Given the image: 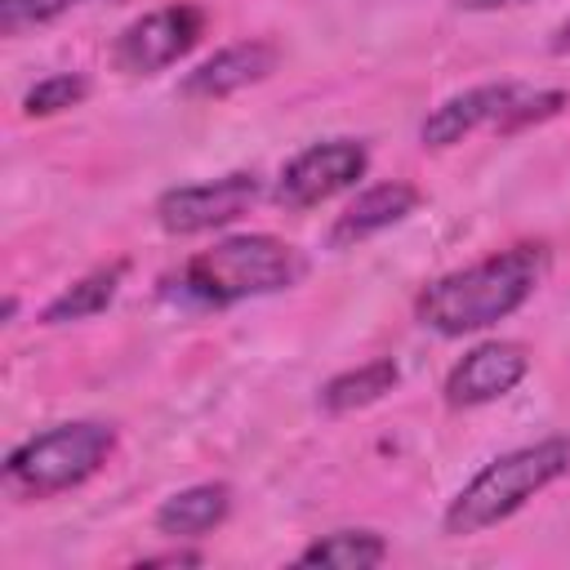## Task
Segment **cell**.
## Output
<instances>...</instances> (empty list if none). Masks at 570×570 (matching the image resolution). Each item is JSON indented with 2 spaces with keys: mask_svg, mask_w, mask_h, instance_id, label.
<instances>
[{
  "mask_svg": "<svg viewBox=\"0 0 570 570\" xmlns=\"http://www.w3.org/2000/svg\"><path fill=\"white\" fill-rule=\"evenodd\" d=\"M116 450V428L98 419L58 423L49 432L27 436L4 454V490L22 503H40L53 494H67L102 472V463Z\"/></svg>",
  "mask_w": 570,
  "mask_h": 570,
  "instance_id": "277c9868",
  "label": "cell"
},
{
  "mask_svg": "<svg viewBox=\"0 0 570 570\" xmlns=\"http://www.w3.org/2000/svg\"><path fill=\"white\" fill-rule=\"evenodd\" d=\"M125 276H129V258H111V263L85 272L80 281H71L40 307V325H71V321H89V316L107 312L116 303Z\"/></svg>",
  "mask_w": 570,
  "mask_h": 570,
  "instance_id": "4fadbf2b",
  "label": "cell"
},
{
  "mask_svg": "<svg viewBox=\"0 0 570 570\" xmlns=\"http://www.w3.org/2000/svg\"><path fill=\"white\" fill-rule=\"evenodd\" d=\"M80 0H0V36L18 40L22 31H36V27L62 18Z\"/></svg>",
  "mask_w": 570,
  "mask_h": 570,
  "instance_id": "e0dca14e",
  "label": "cell"
},
{
  "mask_svg": "<svg viewBox=\"0 0 570 570\" xmlns=\"http://www.w3.org/2000/svg\"><path fill=\"white\" fill-rule=\"evenodd\" d=\"M370 169V151L361 138H325L289 156L276 174V205L281 209H316L338 191L356 187Z\"/></svg>",
  "mask_w": 570,
  "mask_h": 570,
  "instance_id": "ba28073f",
  "label": "cell"
},
{
  "mask_svg": "<svg viewBox=\"0 0 570 570\" xmlns=\"http://www.w3.org/2000/svg\"><path fill=\"white\" fill-rule=\"evenodd\" d=\"M227 517H232V485L227 481H200V485H187V490H174L169 499H160L151 525L165 539L191 543V539L214 534Z\"/></svg>",
  "mask_w": 570,
  "mask_h": 570,
  "instance_id": "7c38bea8",
  "label": "cell"
},
{
  "mask_svg": "<svg viewBox=\"0 0 570 570\" xmlns=\"http://www.w3.org/2000/svg\"><path fill=\"white\" fill-rule=\"evenodd\" d=\"M419 200H423V191L405 178H387V183L356 191L343 205V214H334V223H330V249H352V245L396 227L401 218H410L419 209Z\"/></svg>",
  "mask_w": 570,
  "mask_h": 570,
  "instance_id": "8fae6325",
  "label": "cell"
},
{
  "mask_svg": "<svg viewBox=\"0 0 570 570\" xmlns=\"http://www.w3.org/2000/svg\"><path fill=\"white\" fill-rule=\"evenodd\" d=\"M263 196V178L254 169H236L205 183H183L156 196L151 214L165 236H205L236 218H245Z\"/></svg>",
  "mask_w": 570,
  "mask_h": 570,
  "instance_id": "8992f818",
  "label": "cell"
},
{
  "mask_svg": "<svg viewBox=\"0 0 570 570\" xmlns=\"http://www.w3.org/2000/svg\"><path fill=\"white\" fill-rule=\"evenodd\" d=\"M138 566H200V552L174 548V552H156V557H142Z\"/></svg>",
  "mask_w": 570,
  "mask_h": 570,
  "instance_id": "ac0fdd59",
  "label": "cell"
},
{
  "mask_svg": "<svg viewBox=\"0 0 570 570\" xmlns=\"http://www.w3.org/2000/svg\"><path fill=\"white\" fill-rule=\"evenodd\" d=\"M205 27H209V13H205L200 4H191V0H183V4H160V9H151V13H142V18H134V22L116 36V45H111V67H116L120 76H156V71L174 67L178 58H187V53L200 45Z\"/></svg>",
  "mask_w": 570,
  "mask_h": 570,
  "instance_id": "52a82bcc",
  "label": "cell"
},
{
  "mask_svg": "<svg viewBox=\"0 0 570 570\" xmlns=\"http://www.w3.org/2000/svg\"><path fill=\"white\" fill-rule=\"evenodd\" d=\"M396 383H401V365L392 356H374V361H365L356 370H343V374L325 379L321 392H316V405L325 414H356V410L383 401Z\"/></svg>",
  "mask_w": 570,
  "mask_h": 570,
  "instance_id": "5bb4252c",
  "label": "cell"
},
{
  "mask_svg": "<svg viewBox=\"0 0 570 570\" xmlns=\"http://www.w3.org/2000/svg\"><path fill=\"white\" fill-rule=\"evenodd\" d=\"M85 98H89V80H85L80 71H58V76L36 80V85L22 94V116H31V120L62 116V111L80 107Z\"/></svg>",
  "mask_w": 570,
  "mask_h": 570,
  "instance_id": "2e32d148",
  "label": "cell"
},
{
  "mask_svg": "<svg viewBox=\"0 0 570 570\" xmlns=\"http://www.w3.org/2000/svg\"><path fill=\"white\" fill-rule=\"evenodd\" d=\"M294 561L330 566V570H374L387 561V539L379 530H330V534L312 539Z\"/></svg>",
  "mask_w": 570,
  "mask_h": 570,
  "instance_id": "9a60e30c",
  "label": "cell"
},
{
  "mask_svg": "<svg viewBox=\"0 0 570 570\" xmlns=\"http://www.w3.org/2000/svg\"><path fill=\"white\" fill-rule=\"evenodd\" d=\"M13 316H18V298H13V294H9V298H4V325H9V321H13Z\"/></svg>",
  "mask_w": 570,
  "mask_h": 570,
  "instance_id": "44dd1931",
  "label": "cell"
},
{
  "mask_svg": "<svg viewBox=\"0 0 570 570\" xmlns=\"http://www.w3.org/2000/svg\"><path fill=\"white\" fill-rule=\"evenodd\" d=\"M566 102H570L566 89H530L521 80H485V85H472V89L436 102L419 125V142L441 151L481 129H494L508 138L539 120H552Z\"/></svg>",
  "mask_w": 570,
  "mask_h": 570,
  "instance_id": "5b68a950",
  "label": "cell"
},
{
  "mask_svg": "<svg viewBox=\"0 0 570 570\" xmlns=\"http://www.w3.org/2000/svg\"><path fill=\"white\" fill-rule=\"evenodd\" d=\"M548 249L543 245H508L468 267H454L428 281L414 294V321L441 338H463L512 316L534 285L543 281Z\"/></svg>",
  "mask_w": 570,
  "mask_h": 570,
  "instance_id": "6da1fadb",
  "label": "cell"
},
{
  "mask_svg": "<svg viewBox=\"0 0 570 570\" xmlns=\"http://www.w3.org/2000/svg\"><path fill=\"white\" fill-rule=\"evenodd\" d=\"M276 62H281V49L272 40H258V36L236 40V45H223L218 53H209L205 62H196L183 76L178 94L191 102H218V98H232V94L267 80L276 71Z\"/></svg>",
  "mask_w": 570,
  "mask_h": 570,
  "instance_id": "30bf717a",
  "label": "cell"
},
{
  "mask_svg": "<svg viewBox=\"0 0 570 570\" xmlns=\"http://www.w3.org/2000/svg\"><path fill=\"white\" fill-rule=\"evenodd\" d=\"M548 49H552L557 58H570V18H566V22H561V27L552 31V40H548Z\"/></svg>",
  "mask_w": 570,
  "mask_h": 570,
  "instance_id": "ffe728a7",
  "label": "cell"
},
{
  "mask_svg": "<svg viewBox=\"0 0 570 570\" xmlns=\"http://www.w3.org/2000/svg\"><path fill=\"white\" fill-rule=\"evenodd\" d=\"M566 472H570V436H543V441L517 445L490 459L472 481H463V490L441 512V530L450 539L481 534L508 521L512 512H521L539 490H548Z\"/></svg>",
  "mask_w": 570,
  "mask_h": 570,
  "instance_id": "3957f363",
  "label": "cell"
},
{
  "mask_svg": "<svg viewBox=\"0 0 570 570\" xmlns=\"http://www.w3.org/2000/svg\"><path fill=\"white\" fill-rule=\"evenodd\" d=\"M525 374H530L525 343H517V338H485V343L468 347L450 365V374L441 383V396L454 410H476V405H490V401L508 396Z\"/></svg>",
  "mask_w": 570,
  "mask_h": 570,
  "instance_id": "9c48e42d",
  "label": "cell"
},
{
  "mask_svg": "<svg viewBox=\"0 0 570 570\" xmlns=\"http://www.w3.org/2000/svg\"><path fill=\"white\" fill-rule=\"evenodd\" d=\"M454 9L463 13H494V9H517V4H530V0H450Z\"/></svg>",
  "mask_w": 570,
  "mask_h": 570,
  "instance_id": "d6986e66",
  "label": "cell"
},
{
  "mask_svg": "<svg viewBox=\"0 0 570 570\" xmlns=\"http://www.w3.org/2000/svg\"><path fill=\"white\" fill-rule=\"evenodd\" d=\"M307 276V258L298 245L267 236V232H245V236H223L209 249L191 254L165 285L174 298L196 303V307H232L245 298L281 294Z\"/></svg>",
  "mask_w": 570,
  "mask_h": 570,
  "instance_id": "7a4b0ae2",
  "label": "cell"
}]
</instances>
